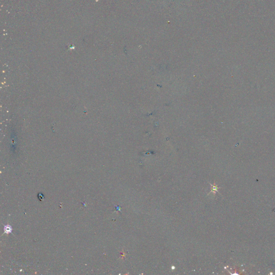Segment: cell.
<instances>
[{"instance_id":"7a4b0ae2","label":"cell","mask_w":275,"mask_h":275,"mask_svg":"<svg viewBox=\"0 0 275 275\" xmlns=\"http://www.w3.org/2000/svg\"><path fill=\"white\" fill-rule=\"evenodd\" d=\"M212 186V190H211V191L210 192V193H211V192H214V193H215V191H217V189L218 188L217 187V186L215 185H211Z\"/></svg>"},{"instance_id":"6da1fadb","label":"cell","mask_w":275,"mask_h":275,"mask_svg":"<svg viewBox=\"0 0 275 275\" xmlns=\"http://www.w3.org/2000/svg\"><path fill=\"white\" fill-rule=\"evenodd\" d=\"M4 230V231H5V233H10L11 231H12V228H11V227L10 226L7 225L5 226Z\"/></svg>"}]
</instances>
